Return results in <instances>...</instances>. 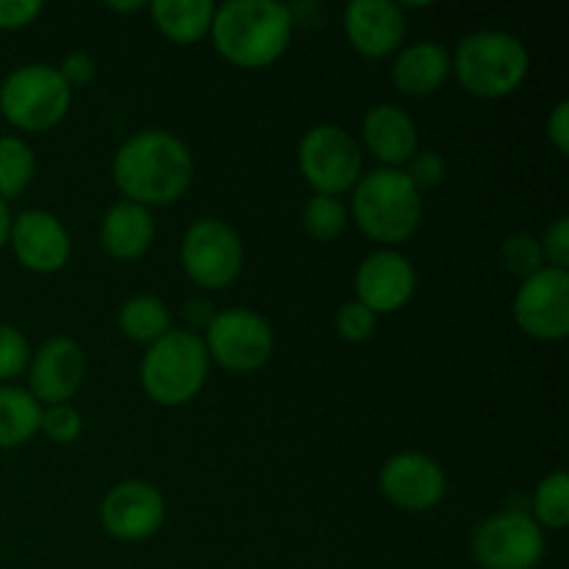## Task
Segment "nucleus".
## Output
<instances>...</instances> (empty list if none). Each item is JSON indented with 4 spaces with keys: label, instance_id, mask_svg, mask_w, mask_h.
<instances>
[{
    "label": "nucleus",
    "instance_id": "nucleus-1",
    "mask_svg": "<svg viewBox=\"0 0 569 569\" xmlns=\"http://www.w3.org/2000/svg\"><path fill=\"white\" fill-rule=\"evenodd\" d=\"M111 176L122 198L131 203L144 209L170 206L192 187V150L170 131H139L120 144L111 161Z\"/></svg>",
    "mask_w": 569,
    "mask_h": 569
},
{
    "label": "nucleus",
    "instance_id": "nucleus-2",
    "mask_svg": "<svg viewBox=\"0 0 569 569\" xmlns=\"http://www.w3.org/2000/svg\"><path fill=\"white\" fill-rule=\"evenodd\" d=\"M295 14L276 0H228L217 6L211 39L217 53L242 70H261L287 53Z\"/></svg>",
    "mask_w": 569,
    "mask_h": 569
},
{
    "label": "nucleus",
    "instance_id": "nucleus-3",
    "mask_svg": "<svg viewBox=\"0 0 569 569\" xmlns=\"http://www.w3.org/2000/svg\"><path fill=\"white\" fill-rule=\"evenodd\" d=\"M450 70L472 98L498 100L522 87L531 70V56L515 33L476 31L456 44Z\"/></svg>",
    "mask_w": 569,
    "mask_h": 569
},
{
    "label": "nucleus",
    "instance_id": "nucleus-4",
    "mask_svg": "<svg viewBox=\"0 0 569 569\" xmlns=\"http://www.w3.org/2000/svg\"><path fill=\"white\" fill-rule=\"evenodd\" d=\"M353 220L381 244L409 242L422 222V194L403 170L378 167L353 187Z\"/></svg>",
    "mask_w": 569,
    "mask_h": 569
},
{
    "label": "nucleus",
    "instance_id": "nucleus-5",
    "mask_svg": "<svg viewBox=\"0 0 569 569\" xmlns=\"http://www.w3.org/2000/svg\"><path fill=\"white\" fill-rule=\"evenodd\" d=\"M209 367L211 359L206 353L203 337L183 328H170L164 337L148 345L139 367V381L153 403L176 409L198 398L209 378Z\"/></svg>",
    "mask_w": 569,
    "mask_h": 569
},
{
    "label": "nucleus",
    "instance_id": "nucleus-6",
    "mask_svg": "<svg viewBox=\"0 0 569 569\" xmlns=\"http://www.w3.org/2000/svg\"><path fill=\"white\" fill-rule=\"evenodd\" d=\"M72 89L61 78L59 67L33 61L17 67L0 83V114L17 131H50L67 117Z\"/></svg>",
    "mask_w": 569,
    "mask_h": 569
},
{
    "label": "nucleus",
    "instance_id": "nucleus-7",
    "mask_svg": "<svg viewBox=\"0 0 569 569\" xmlns=\"http://www.w3.org/2000/svg\"><path fill=\"white\" fill-rule=\"evenodd\" d=\"M298 164L317 194L350 192L365 176V156L356 139L339 126H315L298 148Z\"/></svg>",
    "mask_w": 569,
    "mask_h": 569
},
{
    "label": "nucleus",
    "instance_id": "nucleus-8",
    "mask_svg": "<svg viewBox=\"0 0 569 569\" xmlns=\"http://www.w3.org/2000/svg\"><path fill=\"white\" fill-rule=\"evenodd\" d=\"M203 345L209 359L228 372H256L270 361L276 339L270 322L259 311L237 306L217 311L203 331Z\"/></svg>",
    "mask_w": 569,
    "mask_h": 569
},
{
    "label": "nucleus",
    "instance_id": "nucleus-9",
    "mask_svg": "<svg viewBox=\"0 0 569 569\" xmlns=\"http://www.w3.org/2000/svg\"><path fill=\"white\" fill-rule=\"evenodd\" d=\"M472 559L481 569H533L545 556V533L526 511H500L472 531Z\"/></svg>",
    "mask_w": 569,
    "mask_h": 569
},
{
    "label": "nucleus",
    "instance_id": "nucleus-10",
    "mask_svg": "<svg viewBox=\"0 0 569 569\" xmlns=\"http://www.w3.org/2000/svg\"><path fill=\"white\" fill-rule=\"evenodd\" d=\"M242 239L228 222L200 217L187 228L181 242V267L198 287L226 289L242 272Z\"/></svg>",
    "mask_w": 569,
    "mask_h": 569
},
{
    "label": "nucleus",
    "instance_id": "nucleus-11",
    "mask_svg": "<svg viewBox=\"0 0 569 569\" xmlns=\"http://www.w3.org/2000/svg\"><path fill=\"white\" fill-rule=\"evenodd\" d=\"M515 322L537 342H565L569 333V272L545 267L515 295Z\"/></svg>",
    "mask_w": 569,
    "mask_h": 569
},
{
    "label": "nucleus",
    "instance_id": "nucleus-12",
    "mask_svg": "<svg viewBox=\"0 0 569 569\" xmlns=\"http://www.w3.org/2000/svg\"><path fill=\"white\" fill-rule=\"evenodd\" d=\"M164 495L148 481H122L106 492L100 522L117 542H144L164 526Z\"/></svg>",
    "mask_w": 569,
    "mask_h": 569
},
{
    "label": "nucleus",
    "instance_id": "nucleus-13",
    "mask_svg": "<svg viewBox=\"0 0 569 569\" xmlns=\"http://www.w3.org/2000/svg\"><path fill=\"white\" fill-rule=\"evenodd\" d=\"M9 244L28 272L50 276L70 261V233L64 222L44 209H26L11 220Z\"/></svg>",
    "mask_w": 569,
    "mask_h": 569
},
{
    "label": "nucleus",
    "instance_id": "nucleus-14",
    "mask_svg": "<svg viewBox=\"0 0 569 569\" xmlns=\"http://www.w3.org/2000/svg\"><path fill=\"white\" fill-rule=\"evenodd\" d=\"M417 289L415 264L398 250H376L356 270V300L376 317L403 309Z\"/></svg>",
    "mask_w": 569,
    "mask_h": 569
},
{
    "label": "nucleus",
    "instance_id": "nucleus-15",
    "mask_svg": "<svg viewBox=\"0 0 569 569\" xmlns=\"http://www.w3.org/2000/svg\"><path fill=\"white\" fill-rule=\"evenodd\" d=\"M87 372L83 348L70 337H53L28 361V392L39 406H61L81 389Z\"/></svg>",
    "mask_w": 569,
    "mask_h": 569
},
{
    "label": "nucleus",
    "instance_id": "nucleus-16",
    "mask_svg": "<svg viewBox=\"0 0 569 569\" xmlns=\"http://www.w3.org/2000/svg\"><path fill=\"white\" fill-rule=\"evenodd\" d=\"M378 483H381L383 498L403 511L433 509L442 503L445 489H448L442 467L431 456L411 453V450L392 456L381 467Z\"/></svg>",
    "mask_w": 569,
    "mask_h": 569
},
{
    "label": "nucleus",
    "instance_id": "nucleus-17",
    "mask_svg": "<svg viewBox=\"0 0 569 569\" xmlns=\"http://www.w3.org/2000/svg\"><path fill=\"white\" fill-rule=\"evenodd\" d=\"M345 37L367 59H387L403 48V6L392 0H353L345 9Z\"/></svg>",
    "mask_w": 569,
    "mask_h": 569
},
{
    "label": "nucleus",
    "instance_id": "nucleus-18",
    "mask_svg": "<svg viewBox=\"0 0 569 569\" xmlns=\"http://www.w3.org/2000/svg\"><path fill=\"white\" fill-rule=\"evenodd\" d=\"M361 139L370 156L389 170H403L411 156L420 150V133L409 111L395 103L372 106L361 120Z\"/></svg>",
    "mask_w": 569,
    "mask_h": 569
},
{
    "label": "nucleus",
    "instance_id": "nucleus-19",
    "mask_svg": "<svg viewBox=\"0 0 569 569\" xmlns=\"http://www.w3.org/2000/svg\"><path fill=\"white\" fill-rule=\"evenodd\" d=\"M153 237V211L139 203H131V200H120V203L111 206L103 214V222H100V244H103V250L111 259H139V256L150 250Z\"/></svg>",
    "mask_w": 569,
    "mask_h": 569
},
{
    "label": "nucleus",
    "instance_id": "nucleus-20",
    "mask_svg": "<svg viewBox=\"0 0 569 569\" xmlns=\"http://www.w3.org/2000/svg\"><path fill=\"white\" fill-rule=\"evenodd\" d=\"M450 72V53L439 42H415L400 48L392 64V83L398 92L411 98H426L437 92Z\"/></svg>",
    "mask_w": 569,
    "mask_h": 569
},
{
    "label": "nucleus",
    "instance_id": "nucleus-21",
    "mask_svg": "<svg viewBox=\"0 0 569 569\" xmlns=\"http://www.w3.org/2000/svg\"><path fill=\"white\" fill-rule=\"evenodd\" d=\"M217 6L211 0H156L150 17L170 42L194 44L211 31Z\"/></svg>",
    "mask_w": 569,
    "mask_h": 569
},
{
    "label": "nucleus",
    "instance_id": "nucleus-22",
    "mask_svg": "<svg viewBox=\"0 0 569 569\" xmlns=\"http://www.w3.org/2000/svg\"><path fill=\"white\" fill-rule=\"evenodd\" d=\"M42 406L28 389L0 383V450L26 445L39 431Z\"/></svg>",
    "mask_w": 569,
    "mask_h": 569
},
{
    "label": "nucleus",
    "instance_id": "nucleus-23",
    "mask_svg": "<svg viewBox=\"0 0 569 569\" xmlns=\"http://www.w3.org/2000/svg\"><path fill=\"white\" fill-rule=\"evenodd\" d=\"M122 337L139 345H153L170 331V309L156 295H133L117 311Z\"/></svg>",
    "mask_w": 569,
    "mask_h": 569
},
{
    "label": "nucleus",
    "instance_id": "nucleus-24",
    "mask_svg": "<svg viewBox=\"0 0 569 569\" xmlns=\"http://www.w3.org/2000/svg\"><path fill=\"white\" fill-rule=\"evenodd\" d=\"M37 176L33 148L20 137H0V200H14Z\"/></svg>",
    "mask_w": 569,
    "mask_h": 569
},
{
    "label": "nucleus",
    "instance_id": "nucleus-25",
    "mask_svg": "<svg viewBox=\"0 0 569 569\" xmlns=\"http://www.w3.org/2000/svg\"><path fill=\"white\" fill-rule=\"evenodd\" d=\"M533 520L539 528L561 531L569 526V478L565 470L542 478L533 492Z\"/></svg>",
    "mask_w": 569,
    "mask_h": 569
},
{
    "label": "nucleus",
    "instance_id": "nucleus-26",
    "mask_svg": "<svg viewBox=\"0 0 569 569\" xmlns=\"http://www.w3.org/2000/svg\"><path fill=\"white\" fill-rule=\"evenodd\" d=\"M348 226V209L339 198L331 194H315L303 206V228L317 242H333Z\"/></svg>",
    "mask_w": 569,
    "mask_h": 569
},
{
    "label": "nucleus",
    "instance_id": "nucleus-27",
    "mask_svg": "<svg viewBox=\"0 0 569 569\" xmlns=\"http://www.w3.org/2000/svg\"><path fill=\"white\" fill-rule=\"evenodd\" d=\"M500 261H503L506 270L517 278H531L539 270H545V253L542 244L533 233H511L509 239H503L500 244Z\"/></svg>",
    "mask_w": 569,
    "mask_h": 569
},
{
    "label": "nucleus",
    "instance_id": "nucleus-28",
    "mask_svg": "<svg viewBox=\"0 0 569 569\" xmlns=\"http://www.w3.org/2000/svg\"><path fill=\"white\" fill-rule=\"evenodd\" d=\"M31 361V345L20 328L0 322V383L22 376Z\"/></svg>",
    "mask_w": 569,
    "mask_h": 569
},
{
    "label": "nucleus",
    "instance_id": "nucleus-29",
    "mask_svg": "<svg viewBox=\"0 0 569 569\" xmlns=\"http://www.w3.org/2000/svg\"><path fill=\"white\" fill-rule=\"evenodd\" d=\"M39 431L56 445H72L83 431V417L76 406L61 403L42 409V420H39Z\"/></svg>",
    "mask_w": 569,
    "mask_h": 569
},
{
    "label": "nucleus",
    "instance_id": "nucleus-30",
    "mask_svg": "<svg viewBox=\"0 0 569 569\" xmlns=\"http://www.w3.org/2000/svg\"><path fill=\"white\" fill-rule=\"evenodd\" d=\"M378 317L359 300L342 303L337 311V333L345 342H367L376 333Z\"/></svg>",
    "mask_w": 569,
    "mask_h": 569
},
{
    "label": "nucleus",
    "instance_id": "nucleus-31",
    "mask_svg": "<svg viewBox=\"0 0 569 569\" xmlns=\"http://www.w3.org/2000/svg\"><path fill=\"white\" fill-rule=\"evenodd\" d=\"M403 172L415 183L417 192H422V189H433L445 181L448 164H445V156L437 153V150H417L409 164L403 167Z\"/></svg>",
    "mask_w": 569,
    "mask_h": 569
},
{
    "label": "nucleus",
    "instance_id": "nucleus-32",
    "mask_svg": "<svg viewBox=\"0 0 569 569\" xmlns=\"http://www.w3.org/2000/svg\"><path fill=\"white\" fill-rule=\"evenodd\" d=\"M545 253V264L550 261V267L556 270H567L569 267V217H559V220L550 222V228L545 231V237L539 239Z\"/></svg>",
    "mask_w": 569,
    "mask_h": 569
},
{
    "label": "nucleus",
    "instance_id": "nucleus-33",
    "mask_svg": "<svg viewBox=\"0 0 569 569\" xmlns=\"http://www.w3.org/2000/svg\"><path fill=\"white\" fill-rule=\"evenodd\" d=\"M42 9L39 0H0V31H20L31 26Z\"/></svg>",
    "mask_w": 569,
    "mask_h": 569
},
{
    "label": "nucleus",
    "instance_id": "nucleus-34",
    "mask_svg": "<svg viewBox=\"0 0 569 569\" xmlns=\"http://www.w3.org/2000/svg\"><path fill=\"white\" fill-rule=\"evenodd\" d=\"M59 72L70 89L83 87V83H89L94 78V59L89 53H83V50H72V53L64 56Z\"/></svg>",
    "mask_w": 569,
    "mask_h": 569
},
{
    "label": "nucleus",
    "instance_id": "nucleus-35",
    "mask_svg": "<svg viewBox=\"0 0 569 569\" xmlns=\"http://www.w3.org/2000/svg\"><path fill=\"white\" fill-rule=\"evenodd\" d=\"M548 139L561 156L569 153V100H559L548 117Z\"/></svg>",
    "mask_w": 569,
    "mask_h": 569
},
{
    "label": "nucleus",
    "instance_id": "nucleus-36",
    "mask_svg": "<svg viewBox=\"0 0 569 569\" xmlns=\"http://www.w3.org/2000/svg\"><path fill=\"white\" fill-rule=\"evenodd\" d=\"M214 315H217L214 306L203 298H192L187 306H183V317H187V322L192 326V333L198 331V328L200 331H206V328H209V322L214 320Z\"/></svg>",
    "mask_w": 569,
    "mask_h": 569
},
{
    "label": "nucleus",
    "instance_id": "nucleus-37",
    "mask_svg": "<svg viewBox=\"0 0 569 569\" xmlns=\"http://www.w3.org/2000/svg\"><path fill=\"white\" fill-rule=\"evenodd\" d=\"M11 220H14V217H11V209H9V203H6V200H0V250H3L6 244H9Z\"/></svg>",
    "mask_w": 569,
    "mask_h": 569
},
{
    "label": "nucleus",
    "instance_id": "nucleus-38",
    "mask_svg": "<svg viewBox=\"0 0 569 569\" xmlns=\"http://www.w3.org/2000/svg\"><path fill=\"white\" fill-rule=\"evenodd\" d=\"M106 9L120 11V14H128V11L144 9V3H142V0H131V3H114V0H111V3H106Z\"/></svg>",
    "mask_w": 569,
    "mask_h": 569
}]
</instances>
